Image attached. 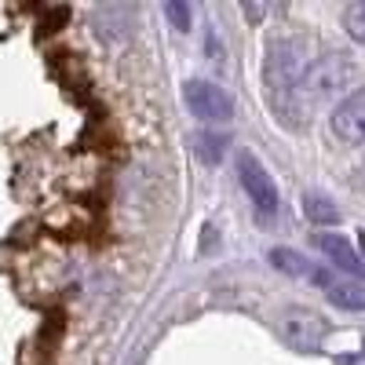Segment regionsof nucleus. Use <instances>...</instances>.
Here are the masks:
<instances>
[{"label":"nucleus","mask_w":365,"mask_h":365,"mask_svg":"<svg viewBox=\"0 0 365 365\" xmlns=\"http://www.w3.org/2000/svg\"><path fill=\"white\" fill-rule=\"evenodd\" d=\"M311 63L314 58H307V41H299V37L270 41L267 48V63H263L267 103H270V113L289 128H299L307 120V110L299 103V84Z\"/></svg>","instance_id":"f257e3e1"},{"label":"nucleus","mask_w":365,"mask_h":365,"mask_svg":"<svg viewBox=\"0 0 365 365\" xmlns=\"http://www.w3.org/2000/svg\"><path fill=\"white\" fill-rule=\"evenodd\" d=\"M351 77H354V66H351V58L344 51L314 58V63L307 66V73H303V84H299V103H303V110H307V117L318 103H325V99L336 96V91H344L351 84Z\"/></svg>","instance_id":"f03ea898"},{"label":"nucleus","mask_w":365,"mask_h":365,"mask_svg":"<svg viewBox=\"0 0 365 365\" xmlns=\"http://www.w3.org/2000/svg\"><path fill=\"white\" fill-rule=\"evenodd\" d=\"M237 179H241V190L249 194V205L259 212V216H278V208H282L278 187H274L270 172L259 165V158L249 154V150L237 154Z\"/></svg>","instance_id":"7ed1b4c3"},{"label":"nucleus","mask_w":365,"mask_h":365,"mask_svg":"<svg viewBox=\"0 0 365 365\" xmlns=\"http://www.w3.org/2000/svg\"><path fill=\"white\" fill-rule=\"evenodd\" d=\"M278 332H282V340H285L292 351H299V354H314V351L322 347V340H325L329 325H325V318H322L318 311H307V307H285V311L278 314Z\"/></svg>","instance_id":"20e7f679"},{"label":"nucleus","mask_w":365,"mask_h":365,"mask_svg":"<svg viewBox=\"0 0 365 365\" xmlns=\"http://www.w3.org/2000/svg\"><path fill=\"white\" fill-rule=\"evenodd\" d=\"M182 103H187V110L197 120H205V125H227V120L234 117L230 96L212 81H187L182 84Z\"/></svg>","instance_id":"39448f33"},{"label":"nucleus","mask_w":365,"mask_h":365,"mask_svg":"<svg viewBox=\"0 0 365 365\" xmlns=\"http://www.w3.org/2000/svg\"><path fill=\"white\" fill-rule=\"evenodd\" d=\"M332 132L351 146H365V88L332 110Z\"/></svg>","instance_id":"423d86ee"},{"label":"nucleus","mask_w":365,"mask_h":365,"mask_svg":"<svg viewBox=\"0 0 365 365\" xmlns=\"http://www.w3.org/2000/svg\"><path fill=\"white\" fill-rule=\"evenodd\" d=\"M314 245L322 249V256H325L332 267H336V270L354 274V278H365V259L351 249V241H347L344 234H318Z\"/></svg>","instance_id":"0eeeda50"},{"label":"nucleus","mask_w":365,"mask_h":365,"mask_svg":"<svg viewBox=\"0 0 365 365\" xmlns=\"http://www.w3.org/2000/svg\"><path fill=\"white\" fill-rule=\"evenodd\" d=\"M311 282L322 285L325 296H329V303H336V307H344V311H365V289L361 285L340 282V278H332V274H325V270H314Z\"/></svg>","instance_id":"6e6552de"},{"label":"nucleus","mask_w":365,"mask_h":365,"mask_svg":"<svg viewBox=\"0 0 365 365\" xmlns=\"http://www.w3.org/2000/svg\"><path fill=\"white\" fill-rule=\"evenodd\" d=\"M303 216L318 227H332V223H340V208L325 194H303Z\"/></svg>","instance_id":"1a4fd4ad"},{"label":"nucleus","mask_w":365,"mask_h":365,"mask_svg":"<svg viewBox=\"0 0 365 365\" xmlns=\"http://www.w3.org/2000/svg\"><path fill=\"white\" fill-rule=\"evenodd\" d=\"M194 150H197V158L205 165H220L223 154H227V135H220V132H197L194 135Z\"/></svg>","instance_id":"9d476101"},{"label":"nucleus","mask_w":365,"mask_h":365,"mask_svg":"<svg viewBox=\"0 0 365 365\" xmlns=\"http://www.w3.org/2000/svg\"><path fill=\"white\" fill-rule=\"evenodd\" d=\"M270 263L285 274H292V278H307V282L314 278V267H307V259L292 249H270Z\"/></svg>","instance_id":"9b49d317"},{"label":"nucleus","mask_w":365,"mask_h":365,"mask_svg":"<svg viewBox=\"0 0 365 365\" xmlns=\"http://www.w3.org/2000/svg\"><path fill=\"white\" fill-rule=\"evenodd\" d=\"M344 26H347V34L365 48V0H354V4L344 11Z\"/></svg>","instance_id":"f8f14e48"},{"label":"nucleus","mask_w":365,"mask_h":365,"mask_svg":"<svg viewBox=\"0 0 365 365\" xmlns=\"http://www.w3.org/2000/svg\"><path fill=\"white\" fill-rule=\"evenodd\" d=\"M165 15L172 19L175 29H190V22H194V11H190L187 4H179V0H168V4H165Z\"/></svg>","instance_id":"ddd939ff"},{"label":"nucleus","mask_w":365,"mask_h":365,"mask_svg":"<svg viewBox=\"0 0 365 365\" xmlns=\"http://www.w3.org/2000/svg\"><path fill=\"white\" fill-rule=\"evenodd\" d=\"M336 365H365V347H361V351H354V354L336 358Z\"/></svg>","instance_id":"4468645a"},{"label":"nucleus","mask_w":365,"mask_h":365,"mask_svg":"<svg viewBox=\"0 0 365 365\" xmlns=\"http://www.w3.org/2000/svg\"><path fill=\"white\" fill-rule=\"evenodd\" d=\"M241 11H245V19H263V4H245V8H241Z\"/></svg>","instance_id":"2eb2a0df"},{"label":"nucleus","mask_w":365,"mask_h":365,"mask_svg":"<svg viewBox=\"0 0 365 365\" xmlns=\"http://www.w3.org/2000/svg\"><path fill=\"white\" fill-rule=\"evenodd\" d=\"M358 241H361V259H365V230H361V237H358Z\"/></svg>","instance_id":"dca6fc26"}]
</instances>
